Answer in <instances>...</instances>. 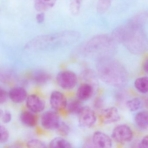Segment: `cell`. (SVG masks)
Wrapping results in <instances>:
<instances>
[{"instance_id": "cell-1", "label": "cell", "mask_w": 148, "mask_h": 148, "mask_svg": "<svg viewBox=\"0 0 148 148\" xmlns=\"http://www.w3.org/2000/svg\"><path fill=\"white\" fill-rule=\"evenodd\" d=\"M148 18L147 12H140L127 23L114 29L111 36L116 43H121L132 53L140 54L147 46V38L145 30Z\"/></svg>"}, {"instance_id": "cell-2", "label": "cell", "mask_w": 148, "mask_h": 148, "mask_svg": "<svg viewBox=\"0 0 148 148\" xmlns=\"http://www.w3.org/2000/svg\"><path fill=\"white\" fill-rule=\"evenodd\" d=\"M80 37V34L77 31H62L36 37L27 43V47L38 48L60 46L74 43Z\"/></svg>"}, {"instance_id": "cell-3", "label": "cell", "mask_w": 148, "mask_h": 148, "mask_svg": "<svg viewBox=\"0 0 148 148\" xmlns=\"http://www.w3.org/2000/svg\"><path fill=\"white\" fill-rule=\"evenodd\" d=\"M98 65L99 76L105 82L116 86L124 83L125 72L118 61L106 56L101 58Z\"/></svg>"}, {"instance_id": "cell-4", "label": "cell", "mask_w": 148, "mask_h": 148, "mask_svg": "<svg viewBox=\"0 0 148 148\" xmlns=\"http://www.w3.org/2000/svg\"><path fill=\"white\" fill-rule=\"evenodd\" d=\"M116 43L111 35L100 34L90 39L80 49L82 52L86 54H106L115 50Z\"/></svg>"}, {"instance_id": "cell-5", "label": "cell", "mask_w": 148, "mask_h": 148, "mask_svg": "<svg viewBox=\"0 0 148 148\" xmlns=\"http://www.w3.org/2000/svg\"><path fill=\"white\" fill-rule=\"evenodd\" d=\"M58 85L64 90H71L77 85L78 78L77 75L70 71H63L60 72L56 77Z\"/></svg>"}, {"instance_id": "cell-6", "label": "cell", "mask_w": 148, "mask_h": 148, "mask_svg": "<svg viewBox=\"0 0 148 148\" xmlns=\"http://www.w3.org/2000/svg\"><path fill=\"white\" fill-rule=\"evenodd\" d=\"M112 139L119 143H125L131 141L133 132L131 129L125 125H120L114 128L111 135Z\"/></svg>"}, {"instance_id": "cell-7", "label": "cell", "mask_w": 148, "mask_h": 148, "mask_svg": "<svg viewBox=\"0 0 148 148\" xmlns=\"http://www.w3.org/2000/svg\"><path fill=\"white\" fill-rule=\"evenodd\" d=\"M78 115L79 125L84 128L92 127L97 121V116L95 112L88 106H83Z\"/></svg>"}, {"instance_id": "cell-8", "label": "cell", "mask_w": 148, "mask_h": 148, "mask_svg": "<svg viewBox=\"0 0 148 148\" xmlns=\"http://www.w3.org/2000/svg\"><path fill=\"white\" fill-rule=\"evenodd\" d=\"M60 122L59 116L55 111H47L44 112L41 116V125L46 130H56Z\"/></svg>"}, {"instance_id": "cell-9", "label": "cell", "mask_w": 148, "mask_h": 148, "mask_svg": "<svg viewBox=\"0 0 148 148\" xmlns=\"http://www.w3.org/2000/svg\"><path fill=\"white\" fill-rule=\"evenodd\" d=\"M26 101L28 109L34 113L41 112L45 108V101L35 94H32L27 96Z\"/></svg>"}, {"instance_id": "cell-10", "label": "cell", "mask_w": 148, "mask_h": 148, "mask_svg": "<svg viewBox=\"0 0 148 148\" xmlns=\"http://www.w3.org/2000/svg\"><path fill=\"white\" fill-rule=\"evenodd\" d=\"M99 118L102 123L107 124L116 123L120 119L118 110L115 107L104 109L100 112Z\"/></svg>"}, {"instance_id": "cell-11", "label": "cell", "mask_w": 148, "mask_h": 148, "mask_svg": "<svg viewBox=\"0 0 148 148\" xmlns=\"http://www.w3.org/2000/svg\"><path fill=\"white\" fill-rule=\"evenodd\" d=\"M50 103L53 109L58 111L66 109L67 101L63 93L58 91H54L50 96Z\"/></svg>"}, {"instance_id": "cell-12", "label": "cell", "mask_w": 148, "mask_h": 148, "mask_svg": "<svg viewBox=\"0 0 148 148\" xmlns=\"http://www.w3.org/2000/svg\"><path fill=\"white\" fill-rule=\"evenodd\" d=\"M92 142L97 148H110L112 145L111 138L107 134L100 131L96 132L93 134Z\"/></svg>"}, {"instance_id": "cell-13", "label": "cell", "mask_w": 148, "mask_h": 148, "mask_svg": "<svg viewBox=\"0 0 148 148\" xmlns=\"http://www.w3.org/2000/svg\"><path fill=\"white\" fill-rule=\"evenodd\" d=\"M8 96L13 103H21L26 99L27 92L26 90L23 87H14L8 92Z\"/></svg>"}, {"instance_id": "cell-14", "label": "cell", "mask_w": 148, "mask_h": 148, "mask_svg": "<svg viewBox=\"0 0 148 148\" xmlns=\"http://www.w3.org/2000/svg\"><path fill=\"white\" fill-rule=\"evenodd\" d=\"M93 91L94 89L92 85L89 83L82 84L77 90V98L81 102L86 101L91 97Z\"/></svg>"}, {"instance_id": "cell-15", "label": "cell", "mask_w": 148, "mask_h": 148, "mask_svg": "<svg viewBox=\"0 0 148 148\" xmlns=\"http://www.w3.org/2000/svg\"><path fill=\"white\" fill-rule=\"evenodd\" d=\"M20 120L26 126L33 127L38 124V117L35 113L31 111H25L21 114Z\"/></svg>"}, {"instance_id": "cell-16", "label": "cell", "mask_w": 148, "mask_h": 148, "mask_svg": "<svg viewBox=\"0 0 148 148\" xmlns=\"http://www.w3.org/2000/svg\"><path fill=\"white\" fill-rule=\"evenodd\" d=\"M33 80L36 84L43 85L47 83L51 79L50 74L43 70L36 71L32 76Z\"/></svg>"}, {"instance_id": "cell-17", "label": "cell", "mask_w": 148, "mask_h": 148, "mask_svg": "<svg viewBox=\"0 0 148 148\" xmlns=\"http://www.w3.org/2000/svg\"><path fill=\"white\" fill-rule=\"evenodd\" d=\"M57 0H34V7L38 12H43L53 7Z\"/></svg>"}, {"instance_id": "cell-18", "label": "cell", "mask_w": 148, "mask_h": 148, "mask_svg": "<svg viewBox=\"0 0 148 148\" xmlns=\"http://www.w3.org/2000/svg\"><path fill=\"white\" fill-rule=\"evenodd\" d=\"M135 122L138 128L143 130L148 128V112L142 111L138 112L135 117Z\"/></svg>"}, {"instance_id": "cell-19", "label": "cell", "mask_w": 148, "mask_h": 148, "mask_svg": "<svg viewBox=\"0 0 148 148\" xmlns=\"http://www.w3.org/2000/svg\"><path fill=\"white\" fill-rule=\"evenodd\" d=\"M81 101L74 99L67 103L66 109L68 113L73 115H78L83 107Z\"/></svg>"}, {"instance_id": "cell-20", "label": "cell", "mask_w": 148, "mask_h": 148, "mask_svg": "<svg viewBox=\"0 0 148 148\" xmlns=\"http://www.w3.org/2000/svg\"><path fill=\"white\" fill-rule=\"evenodd\" d=\"M135 88L139 92L145 94L148 92V79L147 77H142L138 78L134 82Z\"/></svg>"}, {"instance_id": "cell-21", "label": "cell", "mask_w": 148, "mask_h": 148, "mask_svg": "<svg viewBox=\"0 0 148 148\" xmlns=\"http://www.w3.org/2000/svg\"><path fill=\"white\" fill-rule=\"evenodd\" d=\"M71 144L66 139L62 137H56L53 139L49 143L50 148H70Z\"/></svg>"}, {"instance_id": "cell-22", "label": "cell", "mask_w": 148, "mask_h": 148, "mask_svg": "<svg viewBox=\"0 0 148 148\" xmlns=\"http://www.w3.org/2000/svg\"><path fill=\"white\" fill-rule=\"evenodd\" d=\"M126 106L127 108L131 111H136L142 107V101L138 98H135L127 101Z\"/></svg>"}, {"instance_id": "cell-23", "label": "cell", "mask_w": 148, "mask_h": 148, "mask_svg": "<svg viewBox=\"0 0 148 148\" xmlns=\"http://www.w3.org/2000/svg\"><path fill=\"white\" fill-rule=\"evenodd\" d=\"M112 0H98L97 10L99 13L103 14L107 11L111 3Z\"/></svg>"}, {"instance_id": "cell-24", "label": "cell", "mask_w": 148, "mask_h": 148, "mask_svg": "<svg viewBox=\"0 0 148 148\" xmlns=\"http://www.w3.org/2000/svg\"><path fill=\"white\" fill-rule=\"evenodd\" d=\"M56 130L60 135L64 136H67L71 131V128L69 125L65 122L60 121Z\"/></svg>"}, {"instance_id": "cell-25", "label": "cell", "mask_w": 148, "mask_h": 148, "mask_svg": "<svg viewBox=\"0 0 148 148\" xmlns=\"http://www.w3.org/2000/svg\"><path fill=\"white\" fill-rule=\"evenodd\" d=\"M82 0H71L70 9L73 15H77L79 13Z\"/></svg>"}, {"instance_id": "cell-26", "label": "cell", "mask_w": 148, "mask_h": 148, "mask_svg": "<svg viewBox=\"0 0 148 148\" xmlns=\"http://www.w3.org/2000/svg\"><path fill=\"white\" fill-rule=\"evenodd\" d=\"M27 147L30 148H46V144L39 139H33L29 140L27 144Z\"/></svg>"}, {"instance_id": "cell-27", "label": "cell", "mask_w": 148, "mask_h": 148, "mask_svg": "<svg viewBox=\"0 0 148 148\" xmlns=\"http://www.w3.org/2000/svg\"><path fill=\"white\" fill-rule=\"evenodd\" d=\"M9 138V132L5 126L0 124V143H6Z\"/></svg>"}, {"instance_id": "cell-28", "label": "cell", "mask_w": 148, "mask_h": 148, "mask_svg": "<svg viewBox=\"0 0 148 148\" xmlns=\"http://www.w3.org/2000/svg\"><path fill=\"white\" fill-rule=\"evenodd\" d=\"M8 98V92L4 88L0 87V105L6 103Z\"/></svg>"}, {"instance_id": "cell-29", "label": "cell", "mask_w": 148, "mask_h": 148, "mask_svg": "<svg viewBox=\"0 0 148 148\" xmlns=\"http://www.w3.org/2000/svg\"><path fill=\"white\" fill-rule=\"evenodd\" d=\"M2 122L5 123H8L11 122L12 119V115L11 112L8 111L4 112L3 116L1 117Z\"/></svg>"}, {"instance_id": "cell-30", "label": "cell", "mask_w": 148, "mask_h": 148, "mask_svg": "<svg viewBox=\"0 0 148 148\" xmlns=\"http://www.w3.org/2000/svg\"><path fill=\"white\" fill-rule=\"evenodd\" d=\"M138 147L139 148H148V136H145L141 142L138 144Z\"/></svg>"}, {"instance_id": "cell-31", "label": "cell", "mask_w": 148, "mask_h": 148, "mask_svg": "<svg viewBox=\"0 0 148 148\" xmlns=\"http://www.w3.org/2000/svg\"><path fill=\"white\" fill-rule=\"evenodd\" d=\"M45 19V14L43 12L40 13L39 14L36 16V19H37V22L39 24H41L44 22Z\"/></svg>"}, {"instance_id": "cell-32", "label": "cell", "mask_w": 148, "mask_h": 148, "mask_svg": "<svg viewBox=\"0 0 148 148\" xmlns=\"http://www.w3.org/2000/svg\"><path fill=\"white\" fill-rule=\"evenodd\" d=\"M148 60L147 58L145 60L143 64V69L144 71L146 73H148Z\"/></svg>"}, {"instance_id": "cell-33", "label": "cell", "mask_w": 148, "mask_h": 148, "mask_svg": "<svg viewBox=\"0 0 148 148\" xmlns=\"http://www.w3.org/2000/svg\"><path fill=\"white\" fill-rule=\"evenodd\" d=\"M4 112L3 111V110L1 109H0V119H1L3 116V114H4Z\"/></svg>"}]
</instances>
